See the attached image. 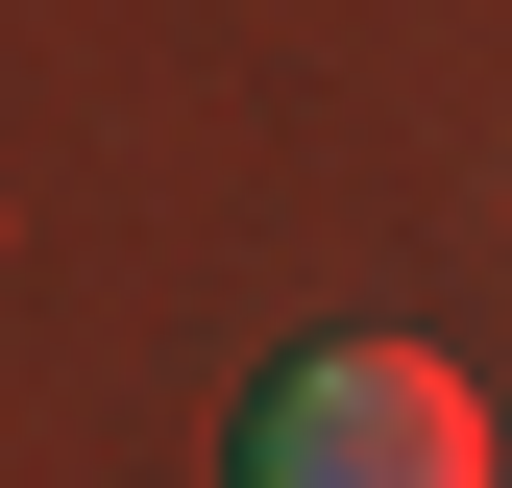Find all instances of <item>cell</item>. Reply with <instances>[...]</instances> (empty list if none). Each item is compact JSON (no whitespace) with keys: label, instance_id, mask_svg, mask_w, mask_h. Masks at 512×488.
Here are the masks:
<instances>
[{"label":"cell","instance_id":"1","mask_svg":"<svg viewBox=\"0 0 512 488\" xmlns=\"http://www.w3.org/2000/svg\"><path fill=\"white\" fill-rule=\"evenodd\" d=\"M244 488H488V391L415 366V342H317L244 415Z\"/></svg>","mask_w":512,"mask_h":488}]
</instances>
